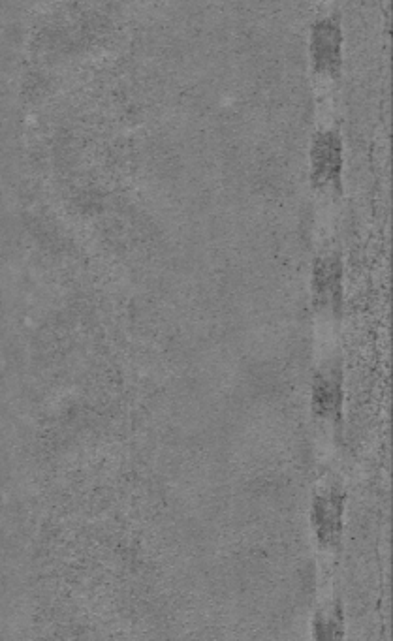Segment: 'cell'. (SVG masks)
<instances>
[{
    "label": "cell",
    "mask_w": 393,
    "mask_h": 641,
    "mask_svg": "<svg viewBox=\"0 0 393 641\" xmlns=\"http://www.w3.org/2000/svg\"><path fill=\"white\" fill-rule=\"evenodd\" d=\"M345 493L339 487L320 491L313 502V525L320 546L331 548L339 542L343 531Z\"/></svg>",
    "instance_id": "obj_1"
},
{
    "label": "cell",
    "mask_w": 393,
    "mask_h": 641,
    "mask_svg": "<svg viewBox=\"0 0 393 641\" xmlns=\"http://www.w3.org/2000/svg\"><path fill=\"white\" fill-rule=\"evenodd\" d=\"M341 29L335 21L324 19L316 23L313 31V61L315 68L322 74H333L341 64Z\"/></svg>",
    "instance_id": "obj_2"
},
{
    "label": "cell",
    "mask_w": 393,
    "mask_h": 641,
    "mask_svg": "<svg viewBox=\"0 0 393 641\" xmlns=\"http://www.w3.org/2000/svg\"><path fill=\"white\" fill-rule=\"evenodd\" d=\"M343 405V382L337 367L322 369L315 378L313 386V407L318 418L333 420L339 416Z\"/></svg>",
    "instance_id": "obj_3"
},
{
    "label": "cell",
    "mask_w": 393,
    "mask_h": 641,
    "mask_svg": "<svg viewBox=\"0 0 393 641\" xmlns=\"http://www.w3.org/2000/svg\"><path fill=\"white\" fill-rule=\"evenodd\" d=\"M341 141L326 132L318 136L313 149V170H315V181L318 185H330L341 173Z\"/></svg>",
    "instance_id": "obj_4"
},
{
    "label": "cell",
    "mask_w": 393,
    "mask_h": 641,
    "mask_svg": "<svg viewBox=\"0 0 393 641\" xmlns=\"http://www.w3.org/2000/svg\"><path fill=\"white\" fill-rule=\"evenodd\" d=\"M315 298L326 307H333L335 301H341V264L335 258L318 260L315 267Z\"/></svg>",
    "instance_id": "obj_5"
}]
</instances>
